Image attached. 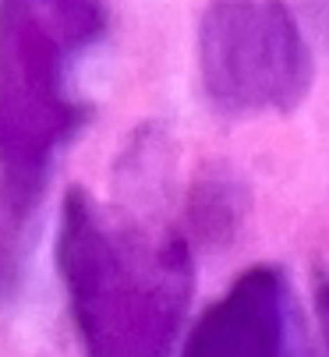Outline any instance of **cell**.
I'll return each mask as SVG.
<instances>
[{
    "label": "cell",
    "instance_id": "cell-1",
    "mask_svg": "<svg viewBox=\"0 0 329 357\" xmlns=\"http://www.w3.org/2000/svg\"><path fill=\"white\" fill-rule=\"evenodd\" d=\"M57 273L82 357H170L195 294L191 248L71 188L57 223Z\"/></svg>",
    "mask_w": 329,
    "mask_h": 357
},
{
    "label": "cell",
    "instance_id": "cell-2",
    "mask_svg": "<svg viewBox=\"0 0 329 357\" xmlns=\"http://www.w3.org/2000/svg\"><path fill=\"white\" fill-rule=\"evenodd\" d=\"M103 36V0H0V202L18 223L89 117L78 71Z\"/></svg>",
    "mask_w": 329,
    "mask_h": 357
},
{
    "label": "cell",
    "instance_id": "cell-3",
    "mask_svg": "<svg viewBox=\"0 0 329 357\" xmlns=\"http://www.w3.org/2000/svg\"><path fill=\"white\" fill-rule=\"evenodd\" d=\"M198 78L224 117L291 114L312 89L315 61L284 0H209L198 22Z\"/></svg>",
    "mask_w": 329,
    "mask_h": 357
},
{
    "label": "cell",
    "instance_id": "cell-4",
    "mask_svg": "<svg viewBox=\"0 0 329 357\" xmlns=\"http://www.w3.org/2000/svg\"><path fill=\"white\" fill-rule=\"evenodd\" d=\"M181 357H301L287 280L272 266L241 273L191 326Z\"/></svg>",
    "mask_w": 329,
    "mask_h": 357
},
{
    "label": "cell",
    "instance_id": "cell-5",
    "mask_svg": "<svg viewBox=\"0 0 329 357\" xmlns=\"http://www.w3.org/2000/svg\"><path fill=\"white\" fill-rule=\"evenodd\" d=\"M18 220L8 213V206L0 202V301L8 297V290L18 283Z\"/></svg>",
    "mask_w": 329,
    "mask_h": 357
},
{
    "label": "cell",
    "instance_id": "cell-6",
    "mask_svg": "<svg viewBox=\"0 0 329 357\" xmlns=\"http://www.w3.org/2000/svg\"><path fill=\"white\" fill-rule=\"evenodd\" d=\"M315 315H319L322 347H326V354H329V280H326V276L315 283Z\"/></svg>",
    "mask_w": 329,
    "mask_h": 357
}]
</instances>
